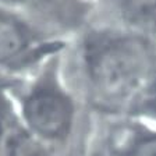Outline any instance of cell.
I'll return each mask as SVG.
<instances>
[{"mask_svg": "<svg viewBox=\"0 0 156 156\" xmlns=\"http://www.w3.org/2000/svg\"><path fill=\"white\" fill-rule=\"evenodd\" d=\"M88 70L102 101L119 103L144 87L151 73V57L135 39H107L89 48Z\"/></svg>", "mask_w": 156, "mask_h": 156, "instance_id": "cell-1", "label": "cell"}, {"mask_svg": "<svg viewBox=\"0 0 156 156\" xmlns=\"http://www.w3.org/2000/svg\"><path fill=\"white\" fill-rule=\"evenodd\" d=\"M25 116L38 133L46 136H57L64 134L70 126L71 106L62 95L41 91L27 102Z\"/></svg>", "mask_w": 156, "mask_h": 156, "instance_id": "cell-2", "label": "cell"}, {"mask_svg": "<svg viewBox=\"0 0 156 156\" xmlns=\"http://www.w3.org/2000/svg\"><path fill=\"white\" fill-rule=\"evenodd\" d=\"M120 16L131 27L156 34V0H116Z\"/></svg>", "mask_w": 156, "mask_h": 156, "instance_id": "cell-3", "label": "cell"}, {"mask_svg": "<svg viewBox=\"0 0 156 156\" xmlns=\"http://www.w3.org/2000/svg\"><path fill=\"white\" fill-rule=\"evenodd\" d=\"M25 45L23 31L16 23L0 17V60L13 57Z\"/></svg>", "mask_w": 156, "mask_h": 156, "instance_id": "cell-4", "label": "cell"}, {"mask_svg": "<svg viewBox=\"0 0 156 156\" xmlns=\"http://www.w3.org/2000/svg\"><path fill=\"white\" fill-rule=\"evenodd\" d=\"M9 152L11 156H35V146L27 136L18 134L9 141Z\"/></svg>", "mask_w": 156, "mask_h": 156, "instance_id": "cell-5", "label": "cell"}, {"mask_svg": "<svg viewBox=\"0 0 156 156\" xmlns=\"http://www.w3.org/2000/svg\"><path fill=\"white\" fill-rule=\"evenodd\" d=\"M130 156H156V138L141 142Z\"/></svg>", "mask_w": 156, "mask_h": 156, "instance_id": "cell-6", "label": "cell"}]
</instances>
